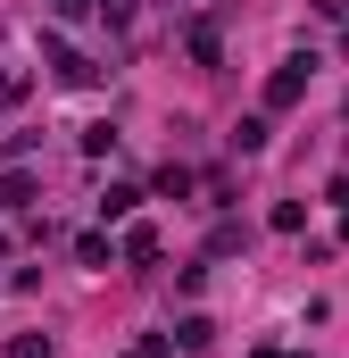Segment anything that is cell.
Returning a JSON list of instances; mask_svg holds the SVG:
<instances>
[{
    "instance_id": "1",
    "label": "cell",
    "mask_w": 349,
    "mask_h": 358,
    "mask_svg": "<svg viewBox=\"0 0 349 358\" xmlns=\"http://www.w3.org/2000/svg\"><path fill=\"white\" fill-rule=\"evenodd\" d=\"M308 76H316V59H283V67L266 76V117H274V108H299V100H308Z\"/></svg>"
},
{
    "instance_id": "2",
    "label": "cell",
    "mask_w": 349,
    "mask_h": 358,
    "mask_svg": "<svg viewBox=\"0 0 349 358\" xmlns=\"http://www.w3.org/2000/svg\"><path fill=\"white\" fill-rule=\"evenodd\" d=\"M42 67H50V76H59V84H75V92H84L91 76H100V67H91L84 50H75V42H59V34H50V42H42Z\"/></svg>"
},
{
    "instance_id": "3",
    "label": "cell",
    "mask_w": 349,
    "mask_h": 358,
    "mask_svg": "<svg viewBox=\"0 0 349 358\" xmlns=\"http://www.w3.org/2000/svg\"><path fill=\"white\" fill-rule=\"evenodd\" d=\"M183 50H191V67H216V59H225V34H216V17H191V25H183Z\"/></svg>"
},
{
    "instance_id": "4",
    "label": "cell",
    "mask_w": 349,
    "mask_h": 358,
    "mask_svg": "<svg viewBox=\"0 0 349 358\" xmlns=\"http://www.w3.org/2000/svg\"><path fill=\"white\" fill-rule=\"evenodd\" d=\"M117 259H125V267H158V225H125Z\"/></svg>"
},
{
    "instance_id": "5",
    "label": "cell",
    "mask_w": 349,
    "mask_h": 358,
    "mask_svg": "<svg viewBox=\"0 0 349 358\" xmlns=\"http://www.w3.org/2000/svg\"><path fill=\"white\" fill-rule=\"evenodd\" d=\"M34 200H42V183H34V176H0V208H8V217H25Z\"/></svg>"
},
{
    "instance_id": "6",
    "label": "cell",
    "mask_w": 349,
    "mask_h": 358,
    "mask_svg": "<svg viewBox=\"0 0 349 358\" xmlns=\"http://www.w3.org/2000/svg\"><path fill=\"white\" fill-rule=\"evenodd\" d=\"M133 200H142L133 183H108V192H100V225H125V217H133Z\"/></svg>"
},
{
    "instance_id": "7",
    "label": "cell",
    "mask_w": 349,
    "mask_h": 358,
    "mask_svg": "<svg viewBox=\"0 0 349 358\" xmlns=\"http://www.w3.org/2000/svg\"><path fill=\"white\" fill-rule=\"evenodd\" d=\"M266 142H274V125H266V117H242V125H233V150H242V159H258Z\"/></svg>"
},
{
    "instance_id": "8",
    "label": "cell",
    "mask_w": 349,
    "mask_h": 358,
    "mask_svg": "<svg viewBox=\"0 0 349 358\" xmlns=\"http://www.w3.org/2000/svg\"><path fill=\"white\" fill-rule=\"evenodd\" d=\"M75 259H84V267H117V242L91 225V234H75Z\"/></svg>"
},
{
    "instance_id": "9",
    "label": "cell",
    "mask_w": 349,
    "mask_h": 358,
    "mask_svg": "<svg viewBox=\"0 0 349 358\" xmlns=\"http://www.w3.org/2000/svg\"><path fill=\"white\" fill-rule=\"evenodd\" d=\"M191 183H200V176H191V167H174V159H167V167H158V183H150V192H158V200H191Z\"/></svg>"
},
{
    "instance_id": "10",
    "label": "cell",
    "mask_w": 349,
    "mask_h": 358,
    "mask_svg": "<svg viewBox=\"0 0 349 358\" xmlns=\"http://www.w3.org/2000/svg\"><path fill=\"white\" fill-rule=\"evenodd\" d=\"M208 334H216L208 317H183V325H174V350H183V358H200V350H208Z\"/></svg>"
},
{
    "instance_id": "11",
    "label": "cell",
    "mask_w": 349,
    "mask_h": 358,
    "mask_svg": "<svg viewBox=\"0 0 349 358\" xmlns=\"http://www.w3.org/2000/svg\"><path fill=\"white\" fill-rule=\"evenodd\" d=\"M25 92H34V76H25V67H0V108H17Z\"/></svg>"
},
{
    "instance_id": "12",
    "label": "cell",
    "mask_w": 349,
    "mask_h": 358,
    "mask_svg": "<svg viewBox=\"0 0 349 358\" xmlns=\"http://www.w3.org/2000/svg\"><path fill=\"white\" fill-rule=\"evenodd\" d=\"M266 225H274V234H299V225H308V208H299V200H274V217H266Z\"/></svg>"
},
{
    "instance_id": "13",
    "label": "cell",
    "mask_w": 349,
    "mask_h": 358,
    "mask_svg": "<svg viewBox=\"0 0 349 358\" xmlns=\"http://www.w3.org/2000/svg\"><path fill=\"white\" fill-rule=\"evenodd\" d=\"M242 242H250V234H242V225H216V234H208V259H233V250H242Z\"/></svg>"
},
{
    "instance_id": "14",
    "label": "cell",
    "mask_w": 349,
    "mask_h": 358,
    "mask_svg": "<svg viewBox=\"0 0 349 358\" xmlns=\"http://www.w3.org/2000/svg\"><path fill=\"white\" fill-rule=\"evenodd\" d=\"M117 150V125H84V159H108Z\"/></svg>"
},
{
    "instance_id": "15",
    "label": "cell",
    "mask_w": 349,
    "mask_h": 358,
    "mask_svg": "<svg viewBox=\"0 0 349 358\" xmlns=\"http://www.w3.org/2000/svg\"><path fill=\"white\" fill-rule=\"evenodd\" d=\"M8 358H50V342H42V334H17V342H8Z\"/></svg>"
},
{
    "instance_id": "16",
    "label": "cell",
    "mask_w": 349,
    "mask_h": 358,
    "mask_svg": "<svg viewBox=\"0 0 349 358\" xmlns=\"http://www.w3.org/2000/svg\"><path fill=\"white\" fill-rule=\"evenodd\" d=\"M174 350V334H142V342H133V358H167Z\"/></svg>"
},
{
    "instance_id": "17",
    "label": "cell",
    "mask_w": 349,
    "mask_h": 358,
    "mask_svg": "<svg viewBox=\"0 0 349 358\" xmlns=\"http://www.w3.org/2000/svg\"><path fill=\"white\" fill-rule=\"evenodd\" d=\"M91 8H100V0H50V17H67V25H75V17H91Z\"/></svg>"
},
{
    "instance_id": "18",
    "label": "cell",
    "mask_w": 349,
    "mask_h": 358,
    "mask_svg": "<svg viewBox=\"0 0 349 358\" xmlns=\"http://www.w3.org/2000/svg\"><path fill=\"white\" fill-rule=\"evenodd\" d=\"M100 17L108 25H133V0H100Z\"/></svg>"
},
{
    "instance_id": "19",
    "label": "cell",
    "mask_w": 349,
    "mask_h": 358,
    "mask_svg": "<svg viewBox=\"0 0 349 358\" xmlns=\"http://www.w3.org/2000/svg\"><path fill=\"white\" fill-rule=\"evenodd\" d=\"M333 200H341V208H349V167H341V176H333Z\"/></svg>"
},
{
    "instance_id": "20",
    "label": "cell",
    "mask_w": 349,
    "mask_h": 358,
    "mask_svg": "<svg viewBox=\"0 0 349 358\" xmlns=\"http://www.w3.org/2000/svg\"><path fill=\"white\" fill-rule=\"evenodd\" d=\"M250 358H291V350H250Z\"/></svg>"
},
{
    "instance_id": "21",
    "label": "cell",
    "mask_w": 349,
    "mask_h": 358,
    "mask_svg": "<svg viewBox=\"0 0 349 358\" xmlns=\"http://www.w3.org/2000/svg\"><path fill=\"white\" fill-rule=\"evenodd\" d=\"M341 242H349V208H341Z\"/></svg>"
},
{
    "instance_id": "22",
    "label": "cell",
    "mask_w": 349,
    "mask_h": 358,
    "mask_svg": "<svg viewBox=\"0 0 349 358\" xmlns=\"http://www.w3.org/2000/svg\"><path fill=\"white\" fill-rule=\"evenodd\" d=\"M0 259H8V234H0Z\"/></svg>"
}]
</instances>
